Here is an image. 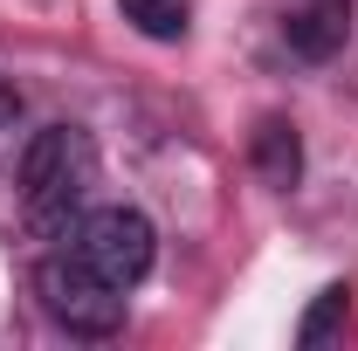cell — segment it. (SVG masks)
<instances>
[{"label": "cell", "instance_id": "1", "mask_svg": "<svg viewBox=\"0 0 358 351\" xmlns=\"http://www.w3.org/2000/svg\"><path fill=\"white\" fill-rule=\"evenodd\" d=\"M14 186H21V214L42 241H69L83 200L96 186V138L83 124H42L14 159Z\"/></svg>", "mask_w": 358, "mask_h": 351}, {"label": "cell", "instance_id": "2", "mask_svg": "<svg viewBox=\"0 0 358 351\" xmlns=\"http://www.w3.org/2000/svg\"><path fill=\"white\" fill-rule=\"evenodd\" d=\"M35 289H42V310L69 331V338H110V331L124 324V289L103 282L76 248L48 255L42 275H35Z\"/></svg>", "mask_w": 358, "mask_h": 351}, {"label": "cell", "instance_id": "3", "mask_svg": "<svg viewBox=\"0 0 358 351\" xmlns=\"http://www.w3.org/2000/svg\"><path fill=\"white\" fill-rule=\"evenodd\" d=\"M69 248H76L103 282L138 289V282H145V268H152V255H159V234H152V220L138 214V207H96V214L76 220Z\"/></svg>", "mask_w": 358, "mask_h": 351}, {"label": "cell", "instance_id": "4", "mask_svg": "<svg viewBox=\"0 0 358 351\" xmlns=\"http://www.w3.org/2000/svg\"><path fill=\"white\" fill-rule=\"evenodd\" d=\"M275 28H282L289 55L331 62L338 48L352 42V0H282L275 7Z\"/></svg>", "mask_w": 358, "mask_h": 351}, {"label": "cell", "instance_id": "5", "mask_svg": "<svg viewBox=\"0 0 358 351\" xmlns=\"http://www.w3.org/2000/svg\"><path fill=\"white\" fill-rule=\"evenodd\" d=\"M248 166H255V179H262V186L289 193V186L303 179V145H296V124H289V117H262V124H255V138H248Z\"/></svg>", "mask_w": 358, "mask_h": 351}, {"label": "cell", "instance_id": "6", "mask_svg": "<svg viewBox=\"0 0 358 351\" xmlns=\"http://www.w3.org/2000/svg\"><path fill=\"white\" fill-rule=\"evenodd\" d=\"M117 14L152 42H179L186 35V0H117Z\"/></svg>", "mask_w": 358, "mask_h": 351}, {"label": "cell", "instance_id": "7", "mask_svg": "<svg viewBox=\"0 0 358 351\" xmlns=\"http://www.w3.org/2000/svg\"><path fill=\"white\" fill-rule=\"evenodd\" d=\"M345 317H352V289H345V282H331V289L310 303L303 331H296V345H310V351H317V345H331V338L345 331Z\"/></svg>", "mask_w": 358, "mask_h": 351}, {"label": "cell", "instance_id": "8", "mask_svg": "<svg viewBox=\"0 0 358 351\" xmlns=\"http://www.w3.org/2000/svg\"><path fill=\"white\" fill-rule=\"evenodd\" d=\"M14 117H21V89H14V83H0V131H7Z\"/></svg>", "mask_w": 358, "mask_h": 351}]
</instances>
